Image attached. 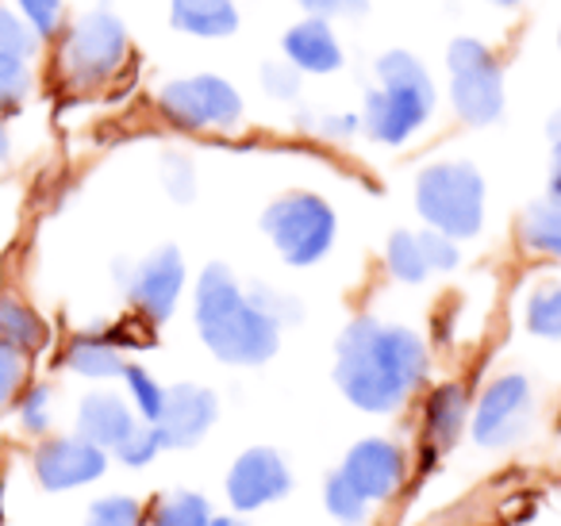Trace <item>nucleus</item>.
<instances>
[{
	"label": "nucleus",
	"instance_id": "nucleus-11",
	"mask_svg": "<svg viewBox=\"0 0 561 526\" xmlns=\"http://www.w3.org/2000/svg\"><path fill=\"white\" fill-rule=\"evenodd\" d=\"M35 480L47 492H70V488L93 484L108 469V449L93 446L81 434H58V438H43L32 457Z\"/></svg>",
	"mask_w": 561,
	"mask_h": 526
},
{
	"label": "nucleus",
	"instance_id": "nucleus-30",
	"mask_svg": "<svg viewBox=\"0 0 561 526\" xmlns=\"http://www.w3.org/2000/svg\"><path fill=\"white\" fill-rule=\"evenodd\" d=\"M85 526H147V511L131 495H104L89 507Z\"/></svg>",
	"mask_w": 561,
	"mask_h": 526
},
{
	"label": "nucleus",
	"instance_id": "nucleus-31",
	"mask_svg": "<svg viewBox=\"0 0 561 526\" xmlns=\"http://www.w3.org/2000/svg\"><path fill=\"white\" fill-rule=\"evenodd\" d=\"M9 4L39 32L43 43L58 39V32L66 27V0H9Z\"/></svg>",
	"mask_w": 561,
	"mask_h": 526
},
{
	"label": "nucleus",
	"instance_id": "nucleus-9",
	"mask_svg": "<svg viewBox=\"0 0 561 526\" xmlns=\"http://www.w3.org/2000/svg\"><path fill=\"white\" fill-rule=\"evenodd\" d=\"M116 281L124 285L127 304L147 323H165L178 311L185 293V258L178 247H158L135 265H116Z\"/></svg>",
	"mask_w": 561,
	"mask_h": 526
},
{
	"label": "nucleus",
	"instance_id": "nucleus-2",
	"mask_svg": "<svg viewBox=\"0 0 561 526\" xmlns=\"http://www.w3.org/2000/svg\"><path fill=\"white\" fill-rule=\"evenodd\" d=\"M193 319L201 342L227 365H265L280 346V327L254 308L239 277L219 262L196 277Z\"/></svg>",
	"mask_w": 561,
	"mask_h": 526
},
{
	"label": "nucleus",
	"instance_id": "nucleus-25",
	"mask_svg": "<svg viewBox=\"0 0 561 526\" xmlns=\"http://www.w3.org/2000/svg\"><path fill=\"white\" fill-rule=\"evenodd\" d=\"M124 388H127V403L135 408V415L142 419V423H158V415H162V403H165V385L154 377L150 369H142V365L127 362L124 365Z\"/></svg>",
	"mask_w": 561,
	"mask_h": 526
},
{
	"label": "nucleus",
	"instance_id": "nucleus-16",
	"mask_svg": "<svg viewBox=\"0 0 561 526\" xmlns=\"http://www.w3.org/2000/svg\"><path fill=\"white\" fill-rule=\"evenodd\" d=\"M469 423V392L458 380H443L427 392L423 403V449L427 457H438L461 438Z\"/></svg>",
	"mask_w": 561,
	"mask_h": 526
},
{
	"label": "nucleus",
	"instance_id": "nucleus-3",
	"mask_svg": "<svg viewBox=\"0 0 561 526\" xmlns=\"http://www.w3.org/2000/svg\"><path fill=\"white\" fill-rule=\"evenodd\" d=\"M374 89L358 112L362 132L381 147H404L435 116V78L412 50H385L374 62Z\"/></svg>",
	"mask_w": 561,
	"mask_h": 526
},
{
	"label": "nucleus",
	"instance_id": "nucleus-22",
	"mask_svg": "<svg viewBox=\"0 0 561 526\" xmlns=\"http://www.w3.org/2000/svg\"><path fill=\"white\" fill-rule=\"evenodd\" d=\"M385 265L400 285H423L431 277V258L423 231H392L389 247H385Z\"/></svg>",
	"mask_w": 561,
	"mask_h": 526
},
{
	"label": "nucleus",
	"instance_id": "nucleus-27",
	"mask_svg": "<svg viewBox=\"0 0 561 526\" xmlns=\"http://www.w3.org/2000/svg\"><path fill=\"white\" fill-rule=\"evenodd\" d=\"M0 50L12 58H24V62H35L43 55V39L9 0H0Z\"/></svg>",
	"mask_w": 561,
	"mask_h": 526
},
{
	"label": "nucleus",
	"instance_id": "nucleus-39",
	"mask_svg": "<svg viewBox=\"0 0 561 526\" xmlns=\"http://www.w3.org/2000/svg\"><path fill=\"white\" fill-rule=\"evenodd\" d=\"M308 132L323 135V139H351L362 132V116L358 112H335V116H316V124H305Z\"/></svg>",
	"mask_w": 561,
	"mask_h": 526
},
{
	"label": "nucleus",
	"instance_id": "nucleus-17",
	"mask_svg": "<svg viewBox=\"0 0 561 526\" xmlns=\"http://www.w3.org/2000/svg\"><path fill=\"white\" fill-rule=\"evenodd\" d=\"M135 423H139L135 408L124 396L108 392V388H96L78 403V434L93 442V446L108 449V454L135 431Z\"/></svg>",
	"mask_w": 561,
	"mask_h": 526
},
{
	"label": "nucleus",
	"instance_id": "nucleus-4",
	"mask_svg": "<svg viewBox=\"0 0 561 526\" xmlns=\"http://www.w3.org/2000/svg\"><path fill=\"white\" fill-rule=\"evenodd\" d=\"M55 43L58 78L66 89H78V93L112 85L131 62V32L108 4H96V9L66 20Z\"/></svg>",
	"mask_w": 561,
	"mask_h": 526
},
{
	"label": "nucleus",
	"instance_id": "nucleus-40",
	"mask_svg": "<svg viewBox=\"0 0 561 526\" xmlns=\"http://www.w3.org/2000/svg\"><path fill=\"white\" fill-rule=\"evenodd\" d=\"M550 196H561V139H553L550 155Z\"/></svg>",
	"mask_w": 561,
	"mask_h": 526
},
{
	"label": "nucleus",
	"instance_id": "nucleus-5",
	"mask_svg": "<svg viewBox=\"0 0 561 526\" xmlns=\"http://www.w3.org/2000/svg\"><path fill=\"white\" fill-rule=\"evenodd\" d=\"M415 211L446 239H477L484 227V178L473 162H431L415 178Z\"/></svg>",
	"mask_w": 561,
	"mask_h": 526
},
{
	"label": "nucleus",
	"instance_id": "nucleus-1",
	"mask_svg": "<svg viewBox=\"0 0 561 526\" xmlns=\"http://www.w3.org/2000/svg\"><path fill=\"white\" fill-rule=\"evenodd\" d=\"M431 369L427 342L400 323L358 316L335 346V385L354 408L369 415L400 411L423 388Z\"/></svg>",
	"mask_w": 561,
	"mask_h": 526
},
{
	"label": "nucleus",
	"instance_id": "nucleus-44",
	"mask_svg": "<svg viewBox=\"0 0 561 526\" xmlns=\"http://www.w3.org/2000/svg\"><path fill=\"white\" fill-rule=\"evenodd\" d=\"M489 4H496V9H519L523 0H489Z\"/></svg>",
	"mask_w": 561,
	"mask_h": 526
},
{
	"label": "nucleus",
	"instance_id": "nucleus-35",
	"mask_svg": "<svg viewBox=\"0 0 561 526\" xmlns=\"http://www.w3.org/2000/svg\"><path fill=\"white\" fill-rule=\"evenodd\" d=\"M112 454L119 457V461L127 465V469H142V465H150L158 454H162V438H158V426L154 423H135V431L127 434L124 442H119Z\"/></svg>",
	"mask_w": 561,
	"mask_h": 526
},
{
	"label": "nucleus",
	"instance_id": "nucleus-33",
	"mask_svg": "<svg viewBox=\"0 0 561 526\" xmlns=\"http://www.w3.org/2000/svg\"><path fill=\"white\" fill-rule=\"evenodd\" d=\"M247 296L254 300V308L262 311V316H270L277 327H285V323H300L305 319V308H300V300L297 296H289V293H280V288H273V285H250L247 288Z\"/></svg>",
	"mask_w": 561,
	"mask_h": 526
},
{
	"label": "nucleus",
	"instance_id": "nucleus-38",
	"mask_svg": "<svg viewBox=\"0 0 561 526\" xmlns=\"http://www.w3.org/2000/svg\"><path fill=\"white\" fill-rule=\"evenodd\" d=\"M305 16H320V20H335V16H366L369 0H297Z\"/></svg>",
	"mask_w": 561,
	"mask_h": 526
},
{
	"label": "nucleus",
	"instance_id": "nucleus-42",
	"mask_svg": "<svg viewBox=\"0 0 561 526\" xmlns=\"http://www.w3.org/2000/svg\"><path fill=\"white\" fill-rule=\"evenodd\" d=\"M546 132H550V139H561V108L550 116V124H546Z\"/></svg>",
	"mask_w": 561,
	"mask_h": 526
},
{
	"label": "nucleus",
	"instance_id": "nucleus-45",
	"mask_svg": "<svg viewBox=\"0 0 561 526\" xmlns=\"http://www.w3.org/2000/svg\"><path fill=\"white\" fill-rule=\"evenodd\" d=\"M558 50H561V27H558Z\"/></svg>",
	"mask_w": 561,
	"mask_h": 526
},
{
	"label": "nucleus",
	"instance_id": "nucleus-13",
	"mask_svg": "<svg viewBox=\"0 0 561 526\" xmlns=\"http://www.w3.org/2000/svg\"><path fill=\"white\" fill-rule=\"evenodd\" d=\"M293 488V472L285 457L270 446H254L231 465L227 472V500L234 511H257L265 503L280 500Z\"/></svg>",
	"mask_w": 561,
	"mask_h": 526
},
{
	"label": "nucleus",
	"instance_id": "nucleus-32",
	"mask_svg": "<svg viewBox=\"0 0 561 526\" xmlns=\"http://www.w3.org/2000/svg\"><path fill=\"white\" fill-rule=\"evenodd\" d=\"M27 377H32V357L9 342H0V408L16 403V396L27 388Z\"/></svg>",
	"mask_w": 561,
	"mask_h": 526
},
{
	"label": "nucleus",
	"instance_id": "nucleus-10",
	"mask_svg": "<svg viewBox=\"0 0 561 526\" xmlns=\"http://www.w3.org/2000/svg\"><path fill=\"white\" fill-rule=\"evenodd\" d=\"M535 415V388L523 373H500L484 385L473 408V442L484 449L512 446L527 434Z\"/></svg>",
	"mask_w": 561,
	"mask_h": 526
},
{
	"label": "nucleus",
	"instance_id": "nucleus-37",
	"mask_svg": "<svg viewBox=\"0 0 561 526\" xmlns=\"http://www.w3.org/2000/svg\"><path fill=\"white\" fill-rule=\"evenodd\" d=\"M423 242H427L431 270H435V273H454V270H458V262H461L458 242L446 239V235H438V231H431V227L423 231Z\"/></svg>",
	"mask_w": 561,
	"mask_h": 526
},
{
	"label": "nucleus",
	"instance_id": "nucleus-24",
	"mask_svg": "<svg viewBox=\"0 0 561 526\" xmlns=\"http://www.w3.org/2000/svg\"><path fill=\"white\" fill-rule=\"evenodd\" d=\"M211 507L201 492H170L158 495L150 507V526H211Z\"/></svg>",
	"mask_w": 561,
	"mask_h": 526
},
{
	"label": "nucleus",
	"instance_id": "nucleus-34",
	"mask_svg": "<svg viewBox=\"0 0 561 526\" xmlns=\"http://www.w3.org/2000/svg\"><path fill=\"white\" fill-rule=\"evenodd\" d=\"M257 81H262V93L270 96V101H297L300 89H305V73L293 70L285 58H270V62H262V70H257Z\"/></svg>",
	"mask_w": 561,
	"mask_h": 526
},
{
	"label": "nucleus",
	"instance_id": "nucleus-18",
	"mask_svg": "<svg viewBox=\"0 0 561 526\" xmlns=\"http://www.w3.org/2000/svg\"><path fill=\"white\" fill-rule=\"evenodd\" d=\"M62 365L85 380H116L124 377L127 357L112 331H81L66 342Z\"/></svg>",
	"mask_w": 561,
	"mask_h": 526
},
{
	"label": "nucleus",
	"instance_id": "nucleus-19",
	"mask_svg": "<svg viewBox=\"0 0 561 526\" xmlns=\"http://www.w3.org/2000/svg\"><path fill=\"white\" fill-rule=\"evenodd\" d=\"M239 24L234 0H170V27L193 39H231Z\"/></svg>",
	"mask_w": 561,
	"mask_h": 526
},
{
	"label": "nucleus",
	"instance_id": "nucleus-29",
	"mask_svg": "<svg viewBox=\"0 0 561 526\" xmlns=\"http://www.w3.org/2000/svg\"><path fill=\"white\" fill-rule=\"evenodd\" d=\"M16 415L20 426L35 438H47L50 423H55V388L50 385H27L16 396Z\"/></svg>",
	"mask_w": 561,
	"mask_h": 526
},
{
	"label": "nucleus",
	"instance_id": "nucleus-6",
	"mask_svg": "<svg viewBox=\"0 0 561 526\" xmlns=\"http://www.w3.org/2000/svg\"><path fill=\"white\" fill-rule=\"evenodd\" d=\"M262 231L280 254V262L293 265V270H308V265H320L331 254L339 219L335 208L320 193L293 188V193H280L262 211Z\"/></svg>",
	"mask_w": 561,
	"mask_h": 526
},
{
	"label": "nucleus",
	"instance_id": "nucleus-14",
	"mask_svg": "<svg viewBox=\"0 0 561 526\" xmlns=\"http://www.w3.org/2000/svg\"><path fill=\"white\" fill-rule=\"evenodd\" d=\"M219 415V400L204 385H173L165 388L162 415H158V438L162 449H188L211 431Z\"/></svg>",
	"mask_w": 561,
	"mask_h": 526
},
{
	"label": "nucleus",
	"instance_id": "nucleus-43",
	"mask_svg": "<svg viewBox=\"0 0 561 526\" xmlns=\"http://www.w3.org/2000/svg\"><path fill=\"white\" fill-rule=\"evenodd\" d=\"M211 526H247L242 518H234V515H216L211 518Z\"/></svg>",
	"mask_w": 561,
	"mask_h": 526
},
{
	"label": "nucleus",
	"instance_id": "nucleus-12",
	"mask_svg": "<svg viewBox=\"0 0 561 526\" xmlns=\"http://www.w3.org/2000/svg\"><path fill=\"white\" fill-rule=\"evenodd\" d=\"M343 472L369 503H385L404 488L408 480V454L392 438H362L351 446Z\"/></svg>",
	"mask_w": 561,
	"mask_h": 526
},
{
	"label": "nucleus",
	"instance_id": "nucleus-26",
	"mask_svg": "<svg viewBox=\"0 0 561 526\" xmlns=\"http://www.w3.org/2000/svg\"><path fill=\"white\" fill-rule=\"evenodd\" d=\"M35 93V73L32 62L24 58H12L0 50V119L16 116Z\"/></svg>",
	"mask_w": 561,
	"mask_h": 526
},
{
	"label": "nucleus",
	"instance_id": "nucleus-7",
	"mask_svg": "<svg viewBox=\"0 0 561 526\" xmlns=\"http://www.w3.org/2000/svg\"><path fill=\"white\" fill-rule=\"evenodd\" d=\"M154 108L178 132H234L247 116L242 93L219 73H188L165 81L154 93Z\"/></svg>",
	"mask_w": 561,
	"mask_h": 526
},
{
	"label": "nucleus",
	"instance_id": "nucleus-20",
	"mask_svg": "<svg viewBox=\"0 0 561 526\" xmlns=\"http://www.w3.org/2000/svg\"><path fill=\"white\" fill-rule=\"evenodd\" d=\"M519 247L535 258H550L561 262V196L546 193L542 201H535L527 211L519 216Z\"/></svg>",
	"mask_w": 561,
	"mask_h": 526
},
{
	"label": "nucleus",
	"instance_id": "nucleus-28",
	"mask_svg": "<svg viewBox=\"0 0 561 526\" xmlns=\"http://www.w3.org/2000/svg\"><path fill=\"white\" fill-rule=\"evenodd\" d=\"M323 503H328V511L343 526H362V523H366V515H369V500L343 477V472H331V477H328Z\"/></svg>",
	"mask_w": 561,
	"mask_h": 526
},
{
	"label": "nucleus",
	"instance_id": "nucleus-41",
	"mask_svg": "<svg viewBox=\"0 0 561 526\" xmlns=\"http://www.w3.org/2000/svg\"><path fill=\"white\" fill-rule=\"evenodd\" d=\"M9 155H12V135H9V124L0 119V165L9 162Z\"/></svg>",
	"mask_w": 561,
	"mask_h": 526
},
{
	"label": "nucleus",
	"instance_id": "nucleus-36",
	"mask_svg": "<svg viewBox=\"0 0 561 526\" xmlns=\"http://www.w3.org/2000/svg\"><path fill=\"white\" fill-rule=\"evenodd\" d=\"M162 185L178 204L193 201V196H196V165H193V158L181 155V150H165V155H162Z\"/></svg>",
	"mask_w": 561,
	"mask_h": 526
},
{
	"label": "nucleus",
	"instance_id": "nucleus-8",
	"mask_svg": "<svg viewBox=\"0 0 561 526\" xmlns=\"http://www.w3.org/2000/svg\"><path fill=\"white\" fill-rule=\"evenodd\" d=\"M446 70H450V104L461 124L489 127L504 116V66L489 43L473 35L450 39Z\"/></svg>",
	"mask_w": 561,
	"mask_h": 526
},
{
	"label": "nucleus",
	"instance_id": "nucleus-23",
	"mask_svg": "<svg viewBox=\"0 0 561 526\" xmlns=\"http://www.w3.org/2000/svg\"><path fill=\"white\" fill-rule=\"evenodd\" d=\"M523 323L535 339L561 342V281H542L527 293Z\"/></svg>",
	"mask_w": 561,
	"mask_h": 526
},
{
	"label": "nucleus",
	"instance_id": "nucleus-21",
	"mask_svg": "<svg viewBox=\"0 0 561 526\" xmlns=\"http://www.w3.org/2000/svg\"><path fill=\"white\" fill-rule=\"evenodd\" d=\"M0 342H9V346L24 350L27 357H35L39 350H47L50 327L27 300L0 293Z\"/></svg>",
	"mask_w": 561,
	"mask_h": 526
},
{
	"label": "nucleus",
	"instance_id": "nucleus-15",
	"mask_svg": "<svg viewBox=\"0 0 561 526\" xmlns=\"http://www.w3.org/2000/svg\"><path fill=\"white\" fill-rule=\"evenodd\" d=\"M280 58L300 70L308 78H328V73H339L346 66V50L339 43L331 20L320 16H305L300 24H293L289 32L280 35Z\"/></svg>",
	"mask_w": 561,
	"mask_h": 526
}]
</instances>
